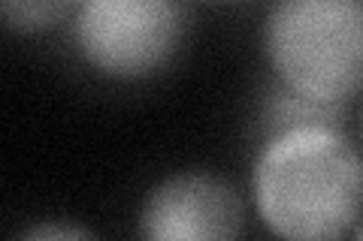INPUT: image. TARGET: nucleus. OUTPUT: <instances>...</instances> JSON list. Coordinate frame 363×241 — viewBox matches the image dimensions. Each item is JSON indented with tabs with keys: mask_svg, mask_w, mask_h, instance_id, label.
I'll return each mask as SVG.
<instances>
[{
	"mask_svg": "<svg viewBox=\"0 0 363 241\" xmlns=\"http://www.w3.org/2000/svg\"><path fill=\"white\" fill-rule=\"evenodd\" d=\"M242 226L245 208L236 190L206 172H182L161 181L140 214V233L155 241L236 238Z\"/></svg>",
	"mask_w": 363,
	"mask_h": 241,
	"instance_id": "20e7f679",
	"label": "nucleus"
},
{
	"mask_svg": "<svg viewBox=\"0 0 363 241\" xmlns=\"http://www.w3.org/2000/svg\"><path fill=\"white\" fill-rule=\"evenodd\" d=\"M339 114L342 112H339V106H333V102H318V100L303 97L285 85L269 100V124L276 130L300 127V124H336Z\"/></svg>",
	"mask_w": 363,
	"mask_h": 241,
	"instance_id": "423d86ee",
	"label": "nucleus"
},
{
	"mask_svg": "<svg viewBox=\"0 0 363 241\" xmlns=\"http://www.w3.org/2000/svg\"><path fill=\"white\" fill-rule=\"evenodd\" d=\"M354 235H357V238H363V223H360V226L354 229Z\"/></svg>",
	"mask_w": 363,
	"mask_h": 241,
	"instance_id": "6e6552de",
	"label": "nucleus"
},
{
	"mask_svg": "<svg viewBox=\"0 0 363 241\" xmlns=\"http://www.w3.org/2000/svg\"><path fill=\"white\" fill-rule=\"evenodd\" d=\"M82 6V0H0L4 25L16 33H43Z\"/></svg>",
	"mask_w": 363,
	"mask_h": 241,
	"instance_id": "39448f33",
	"label": "nucleus"
},
{
	"mask_svg": "<svg viewBox=\"0 0 363 241\" xmlns=\"http://www.w3.org/2000/svg\"><path fill=\"white\" fill-rule=\"evenodd\" d=\"M188 16L179 0H82L76 42L94 70L143 78L169 64L185 40Z\"/></svg>",
	"mask_w": 363,
	"mask_h": 241,
	"instance_id": "7ed1b4c3",
	"label": "nucleus"
},
{
	"mask_svg": "<svg viewBox=\"0 0 363 241\" xmlns=\"http://www.w3.org/2000/svg\"><path fill=\"white\" fill-rule=\"evenodd\" d=\"M264 223L285 238H339L363 211V160L339 124L276 130L255 166Z\"/></svg>",
	"mask_w": 363,
	"mask_h": 241,
	"instance_id": "f257e3e1",
	"label": "nucleus"
},
{
	"mask_svg": "<svg viewBox=\"0 0 363 241\" xmlns=\"http://www.w3.org/2000/svg\"><path fill=\"white\" fill-rule=\"evenodd\" d=\"M25 238H88L85 229L79 226H64V223H43L25 233Z\"/></svg>",
	"mask_w": 363,
	"mask_h": 241,
	"instance_id": "0eeeda50",
	"label": "nucleus"
},
{
	"mask_svg": "<svg viewBox=\"0 0 363 241\" xmlns=\"http://www.w3.org/2000/svg\"><path fill=\"white\" fill-rule=\"evenodd\" d=\"M267 52L281 85L318 102L363 90V0H276Z\"/></svg>",
	"mask_w": 363,
	"mask_h": 241,
	"instance_id": "f03ea898",
	"label": "nucleus"
}]
</instances>
